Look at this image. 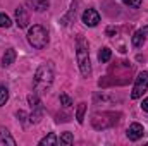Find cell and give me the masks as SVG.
<instances>
[{"label": "cell", "mask_w": 148, "mask_h": 146, "mask_svg": "<svg viewBox=\"0 0 148 146\" xmlns=\"http://www.w3.org/2000/svg\"><path fill=\"white\" fill-rule=\"evenodd\" d=\"M53 83V69L50 64H41L35 72V79H33V88L38 95L45 93Z\"/></svg>", "instance_id": "obj_1"}, {"label": "cell", "mask_w": 148, "mask_h": 146, "mask_svg": "<svg viewBox=\"0 0 148 146\" xmlns=\"http://www.w3.org/2000/svg\"><path fill=\"white\" fill-rule=\"evenodd\" d=\"M28 41H29V45L33 48H38V50L45 48L48 45V33H47V29L43 26H40V24H35L28 31Z\"/></svg>", "instance_id": "obj_2"}, {"label": "cell", "mask_w": 148, "mask_h": 146, "mask_svg": "<svg viewBox=\"0 0 148 146\" xmlns=\"http://www.w3.org/2000/svg\"><path fill=\"white\" fill-rule=\"evenodd\" d=\"M76 57H77V64H79V71L83 76H88L91 72V64H90V52L88 46L84 45L83 40L77 41V50H76Z\"/></svg>", "instance_id": "obj_3"}, {"label": "cell", "mask_w": 148, "mask_h": 146, "mask_svg": "<svg viewBox=\"0 0 148 146\" xmlns=\"http://www.w3.org/2000/svg\"><path fill=\"white\" fill-rule=\"evenodd\" d=\"M148 91V72H140L136 81H134V86H133V91H131V98L133 100H138L143 96V93Z\"/></svg>", "instance_id": "obj_4"}, {"label": "cell", "mask_w": 148, "mask_h": 146, "mask_svg": "<svg viewBox=\"0 0 148 146\" xmlns=\"http://www.w3.org/2000/svg\"><path fill=\"white\" fill-rule=\"evenodd\" d=\"M28 102L31 105V115H29V120L31 124H38L41 120V115H43V107H41V102L38 98V93H31L28 96Z\"/></svg>", "instance_id": "obj_5"}, {"label": "cell", "mask_w": 148, "mask_h": 146, "mask_svg": "<svg viewBox=\"0 0 148 146\" xmlns=\"http://www.w3.org/2000/svg\"><path fill=\"white\" fill-rule=\"evenodd\" d=\"M112 113H114V112H102V113H95V115H93V119H91V126H93L95 129H98V131L107 129V127H112L114 124H117V122H114V120H107Z\"/></svg>", "instance_id": "obj_6"}, {"label": "cell", "mask_w": 148, "mask_h": 146, "mask_svg": "<svg viewBox=\"0 0 148 146\" xmlns=\"http://www.w3.org/2000/svg\"><path fill=\"white\" fill-rule=\"evenodd\" d=\"M81 19H83V23H84L88 28H95V26L100 23V14H98L95 9H86V10L83 12Z\"/></svg>", "instance_id": "obj_7"}, {"label": "cell", "mask_w": 148, "mask_h": 146, "mask_svg": "<svg viewBox=\"0 0 148 146\" xmlns=\"http://www.w3.org/2000/svg\"><path fill=\"white\" fill-rule=\"evenodd\" d=\"M143 134H145V129H143V126L138 124V122L131 124V126L127 127V131H126V136H127L131 141H138V139H141Z\"/></svg>", "instance_id": "obj_8"}, {"label": "cell", "mask_w": 148, "mask_h": 146, "mask_svg": "<svg viewBox=\"0 0 148 146\" xmlns=\"http://www.w3.org/2000/svg\"><path fill=\"white\" fill-rule=\"evenodd\" d=\"M16 24H17V28H26L29 24V14L26 12L24 7L16 9Z\"/></svg>", "instance_id": "obj_9"}, {"label": "cell", "mask_w": 148, "mask_h": 146, "mask_svg": "<svg viewBox=\"0 0 148 146\" xmlns=\"http://www.w3.org/2000/svg\"><path fill=\"white\" fill-rule=\"evenodd\" d=\"M147 33H148V26L147 28H143V29H138L134 35H133V38H131V41H133V45L136 46V48H140L143 43H145V38H147Z\"/></svg>", "instance_id": "obj_10"}, {"label": "cell", "mask_w": 148, "mask_h": 146, "mask_svg": "<svg viewBox=\"0 0 148 146\" xmlns=\"http://www.w3.org/2000/svg\"><path fill=\"white\" fill-rule=\"evenodd\" d=\"M14 60H16V50H14V48L5 50V53H3V57H2V65H3V67H9V65L14 64Z\"/></svg>", "instance_id": "obj_11"}, {"label": "cell", "mask_w": 148, "mask_h": 146, "mask_svg": "<svg viewBox=\"0 0 148 146\" xmlns=\"http://www.w3.org/2000/svg\"><path fill=\"white\" fill-rule=\"evenodd\" d=\"M0 141L3 145H9V146H16V139L10 136V132L5 129V127H0Z\"/></svg>", "instance_id": "obj_12"}, {"label": "cell", "mask_w": 148, "mask_h": 146, "mask_svg": "<svg viewBox=\"0 0 148 146\" xmlns=\"http://www.w3.org/2000/svg\"><path fill=\"white\" fill-rule=\"evenodd\" d=\"M26 3L29 7H33L35 10H38V12H43V10L48 9V2L47 0H26Z\"/></svg>", "instance_id": "obj_13"}, {"label": "cell", "mask_w": 148, "mask_h": 146, "mask_svg": "<svg viewBox=\"0 0 148 146\" xmlns=\"http://www.w3.org/2000/svg\"><path fill=\"white\" fill-rule=\"evenodd\" d=\"M59 143V138L53 134V132H50L48 136H45L41 141H40V145L41 146H53V145H57Z\"/></svg>", "instance_id": "obj_14"}, {"label": "cell", "mask_w": 148, "mask_h": 146, "mask_svg": "<svg viewBox=\"0 0 148 146\" xmlns=\"http://www.w3.org/2000/svg\"><path fill=\"white\" fill-rule=\"evenodd\" d=\"M110 57H112V50H110V48H107V46H105V48H102V50H100V53H98V60H100V62H103V64H105V62H109V60H110Z\"/></svg>", "instance_id": "obj_15"}, {"label": "cell", "mask_w": 148, "mask_h": 146, "mask_svg": "<svg viewBox=\"0 0 148 146\" xmlns=\"http://www.w3.org/2000/svg\"><path fill=\"white\" fill-rule=\"evenodd\" d=\"M84 112H86V103H79L77 105V110H76V119L79 124L84 122Z\"/></svg>", "instance_id": "obj_16"}, {"label": "cell", "mask_w": 148, "mask_h": 146, "mask_svg": "<svg viewBox=\"0 0 148 146\" xmlns=\"http://www.w3.org/2000/svg\"><path fill=\"white\" fill-rule=\"evenodd\" d=\"M60 145H73L74 143V136L71 134V132H64L62 136H60Z\"/></svg>", "instance_id": "obj_17"}, {"label": "cell", "mask_w": 148, "mask_h": 146, "mask_svg": "<svg viewBox=\"0 0 148 146\" xmlns=\"http://www.w3.org/2000/svg\"><path fill=\"white\" fill-rule=\"evenodd\" d=\"M7 100H9V89L0 86V107H3L7 103Z\"/></svg>", "instance_id": "obj_18"}, {"label": "cell", "mask_w": 148, "mask_h": 146, "mask_svg": "<svg viewBox=\"0 0 148 146\" xmlns=\"http://www.w3.org/2000/svg\"><path fill=\"white\" fill-rule=\"evenodd\" d=\"M10 24H12L10 17H9V16H5V14H0V28H9Z\"/></svg>", "instance_id": "obj_19"}, {"label": "cell", "mask_w": 148, "mask_h": 146, "mask_svg": "<svg viewBox=\"0 0 148 146\" xmlns=\"http://www.w3.org/2000/svg\"><path fill=\"white\" fill-rule=\"evenodd\" d=\"M60 103H62L64 107H71V105H73V100H71L66 93H62V95H60Z\"/></svg>", "instance_id": "obj_20"}, {"label": "cell", "mask_w": 148, "mask_h": 146, "mask_svg": "<svg viewBox=\"0 0 148 146\" xmlns=\"http://www.w3.org/2000/svg\"><path fill=\"white\" fill-rule=\"evenodd\" d=\"M126 5H129V7H134V9H138L140 5H141V0H122Z\"/></svg>", "instance_id": "obj_21"}, {"label": "cell", "mask_w": 148, "mask_h": 146, "mask_svg": "<svg viewBox=\"0 0 148 146\" xmlns=\"http://www.w3.org/2000/svg\"><path fill=\"white\" fill-rule=\"evenodd\" d=\"M141 108L145 110V112H148V98H145V100H143V103H141Z\"/></svg>", "instance_id": "obj_22"}, {"label": "cell", "mask_w": 148, "mask_h": 146, "mask_svg": "<svg viewBox=\"0 0 148 146\" xmlns=\"http://www.w3.org/2000/svg\"><path fill=\"white\" fill-rule=\"evenodd\" d=\"M115 33H117V29H114V28H109L107 29V36H114Z\"/></svg>", "instance_id": "obj_23"}]
</instances>
